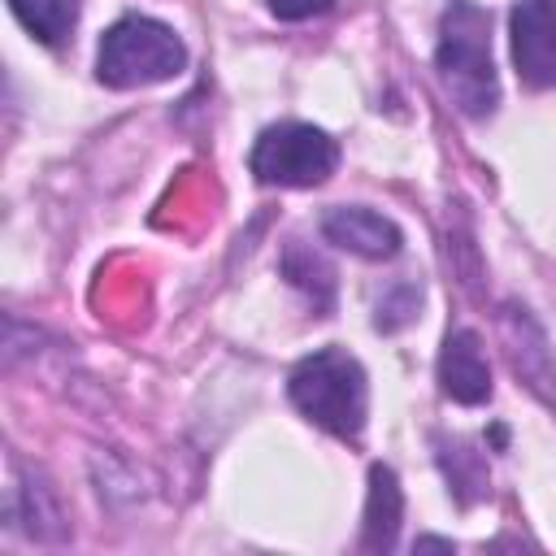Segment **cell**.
<instances>
[{"mask_svg":"<svg viewBox=\"0 0 556 556\" xmlns=\"http://www.w3.org/2000/svg\"><path fill=\"white\" fill-rule=\"evenodd\" d=\"M265 4H269V13L282 17V22H304V17H313V13H326L334 0H265Z\"/></svg>","mask_w":556,"mask_h":556,"instance_id":"obj_10","label":"cell"},{"mask_svg":"<svg viewBox=\"0 0 556 556\" xmlns=\"http://www.w3.org/2000/svg\"><path fill=\"white\" fill-rule=\"evenodd\" d=\"M439 382L443 395L456 404H486L491 400V369L482 356V339L473 330H452L439 352Z\"/></svg>","mask_w":556,"mask_h":556,"instance_id":"obj_6","label":"cell"},{"mask_svg":"<svg viewBox=\"0 0 556 556\" xmlns=\"http://www.w3.org/2000/svg\"><path fill=\"white\" fill-rule=\"evenodd\" d=\"M287 391H291V404L321 430H330L339 439H356L365 430V413H369L365 369L343 348H321V352L304 356L291 369Z\"/></svg>","mask_w":556,"mask_h":556,"instance_id":"obj_2","label":"cell"},{"mask_svg":"<svg viewBox=\"0 0 556 556\" xmlns=\"http://www.w3.org/2000/svg\"><path fill=\"white\" fill-rule=\"evenodd\" d=\"M434 65H439L447 96L460 104V113L486 117L495 109L500 83H495V61H491V17L478 4L452 0L443 9Z\"/></svg>","mask_w":556,"mask_h":556,"instance_id":"obj_1","label":"cell"},{"mask_svg":"<svg viewBox=\"0 0 556 556\" xmlns=\"http://www.w3.org/2000/svg\"><path fill=\"white\" fill-rule=\"evenodd\" d=\"M187 65L182 39L156 22V17H122L104 30L100 52H96V74L104 87L130 91V87H152L174 78Z\"/></svg>","mask_w":556,"mask_h":556,"instance_id":"obj_3","label":"cell"},{"mask_svg":"<svg viewBox=\"0 0 556 556\" xmlns=\"http://www.w3.org/2000/svg\"><path fill=\"white\" fill-rule=\"evenodd\" d=\"M339 148L326 130L304 122L269 126L252 148V174L269 187H317L334 174Z\"/></svg>","mask_w":556,"mask_h":556,"instance_id":"obj_4","label":"cell"},{"mask_svg":"<svg viewBox=\"0 0 556 556\" xmlns=\"http://www.w3.org/2000/svg\"><path fill=\"white\" fill-rule=\"evenodd\" d=\"M9 9L48 48L65 43L70 30L78 26V0H9Z\"/></svg>","mask_w":556,"mask_h":556,"instance_id":"obj_9","label":"cell"},{"mask_svg":"<svg viewBox=\"0 0 556 556\" xmlns=\"http://www.w3.org/2000/svg\"><path fill=\"white\" fill-rule=\"evenodd\" d=\"M321 235L365 261H387L400 252V230L374 208H330L321 217Z\"/></svg>","mask_w":556,"mask_h":556,"instance_id":"obj_7","label":"cell"},{"mask_svg":"<svg viewBox=\"0 0 556 556\" xmlns=\"http://www.w3.org/2000/svg\"><path fill=\"white\" fill-rule=\"evenodd\" d=\"M400 513H404V495H400L395 473L387 465H374L369 469V504H365V547L369 552H387L395 543Z\"/></svg>","mask_w":556,"mask_h":556,"instance_id":"obj_8","label":"cell"},{"mask_svg":"<svg viewBox=\"0 0 556 556\" xmlns=\"http://www.w3.org/2000/svg\"><path fill=\"white\" fill-rule=\"evenodd\" d=\"M517 78L534 91L556 87V0H521L508 17Z\"/></svg>","mask_w":556,"mask_h":556,"instance_id":"obj_5","label":"cell"}]
</instances>
